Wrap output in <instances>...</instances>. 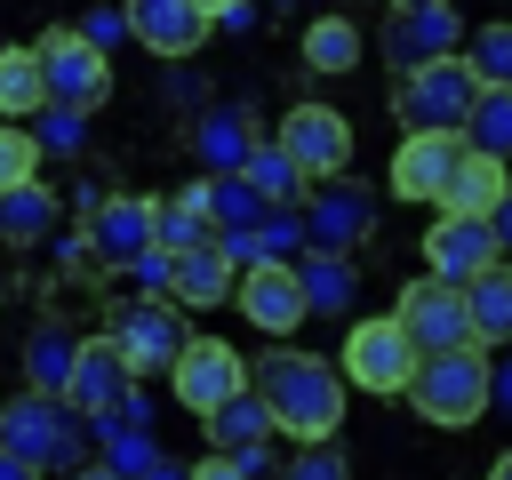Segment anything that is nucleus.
<instances>
[{
  "label": "nucleus",
  "instance_id": "f257e3e1",
  "mask_svg": "<svg viewBox=\"0 0 512 480\" xmlns=\"http://www.w3.org/2000/svg\"><path fill=\"white\" fill-rule=\"evenodd\" d=\"M248 392L264 400L272 432H288L304 448L312 440H336V424H344V376L320 352H264V368H256Z\"/></svg>",
  "mask_w": 512,
  "mask_h": 480
},
{
  "label": "nucleus",
  "instance_id": "f03ea898",
  "mask_svg": "<svg viewBox=\"0 0 512 480\" xmlns=\"http://www.w3.org/2000/svg\"><path fill=\"white\" fill-rule=\"evenodd\" d=\"M400 400H408L424 424H440V432L480 424V416H488V352H480V344H464V352H424Z\"/></svg>",
  "mask_w": 512,
  "mask_h": 480
},
{
  "label": "nucleus",
  "instance_id": "7ed1b4c3",
  "mask_svg": "<svg viewBox=\"0 0 512 480\" xmlns=\"http://www.w3.org/2000/svg\"><path fill=\"white\" fill-rule=\"evenodd\" d=\"M0 448H8L16 464H32V472H72L80 448H88V432H80V416H72L64 400L16 392V400L0 408Z\"/></svg>",
  "mask_w": 512,
  "mask_h": 480
},
{
  "label": "nucleus",
  "instance_id": "20e7f679",
  "mask_svg": "<svg viewBox=\"0 0 512 480\" xmlns=\"http://www.w3.org/2000/svg\"><path fill=\"white\" fill-rule=\"evenodd\" d=\"M32 56H40V88H48V104H64V112L88 120V112L112 96V56L88 48L72 24H48V32L32 40Z\"/></svg>",
  "mask_w": 512,
  "mask_h": 480
},
{
  "label": "nucleus",
  "instance_id": "39448f33",
  "mask_svg": "<svg viewBox=\"0 0 512 480\" xmlns=\"http://www.w3.org/2000/svg\"><path fill=\"white\" fill-rule=\"evenodd\" d=\"M312 200H296V224H304V248H328V256H352L360 240H368V224H376V192L344 168V176H320V184H304Z\"/></svg>",
  "mask_w": 512,
  "mask_h": 480
},
{
  "label": "nucleus",
  "instance_id": "423d86ee",
  "mask_svg": "<svg viewBox=\"0 0 512 480\" xmlns=\"http://www.w3.org/2000/svg\"><path fill=\"white\" fill-rule=\"evenodd\" d=\"M272 144L296 160V176H304V184H320V176H344V168H352V120H344L336 104H288Z\"/></svg>",
  "mask_w": 512,
  "mask_h": 480
},
{
  "label": "nucleus",
  "instance_id": "0eeeda50",
  "mask_svg": "<svg viewBox=\"0 0 512 480\" xmlns=\"http://www.w3.org/2000/svg\"><path fill=\"white\" fill-rule=\"evenodd\" d=\"M392 328L408 336V352L424 360V352H464L472 344V328H464V296L448 288V280H408L400 296H392Z\"/></svg>",
  "mask_w": 512,
  "mask_h": 480
},
{
  "label": "nucleus",
  "instance_id": "6e6552de",
  "mask_svg": "<svg viewBox=\"0 0 512 480\" xmlns=\"http://www.w3.org/2000/svg\"><path fill=\"white\" fill-rule=\"evenodd\" d=\"M336 376H344V384H360V392H376V400L408 392V376H416V352H408V336L392 328V312H376V320H352Z\"/></svg>",
  "mask_w": 512,
  "mask_h": 480
},
{
  "label": "nucleus",
  "instance_id": "1a4fd4ad",
  "mask_svg": "<svg viewBox=\"0 0 512 480\" xmlns=\"http://www.w3.org/2000/svg\"><path fill=\"white\" fill-rule=\"evenodd\" d=\"M472 72H464V56H432V64H416V72H400V88H392V112L408 120V128H456L464 120V104H472Z\"/></svg>",
  "mask_w": 512,
  "mask_h": 480
},
{
  "label": "nucleus",
  "instance_id": "9d476101",
  "mask_svg": "<svg viewBox=\"0 0 512 480\" xmlns=\"http://www.w3.org/2000/svg\"><path fill=\"white\" fill-rule=\"evenodd\" d=\"M184 312L168 304V296H136V304H120L112 312V352L128 360V376H152V368H168L176 352H184Z\"/></svg>",
  "mask_w": 512,
  "mask_h": 480
},
{
  "label": "nucleus",
  "instance_id": "9b49d317",
  "mask_svg": "<svg viewBox=\"0 0 512 480\" xmlns=\"http://www.w3.org/2000/svg\"><path fill=\"white\" fill-rule=\"evenodd\" d=\"M168 384H176V400H184L192 416H208V408H224L232 392H248V360H240L224 336H184V352L168 360Z\"/></svg>",
  "mask_w": 512,
  "mask_h": 480
},
{
  "label": "nucleus",
  "instance_id": "f8f14e48",
  "mask_svg": "<svg viewBox=\"0 0 512 480\" xmlns=\"http://www.w3.org/2000/svg\"><path fill=\"white\" fill-rule=\"evenodd\" d=\"M456 160H464L456 128H408V136L392 144V200H416V208H432V200L448 192Z\"/></svg>",
  "mask_w": 512,
  "mask_h": 480
},
{
  "label": "nucleus",
  "instance_id": "ddd939ff",
  "mask_svg": "<svg viewBox=\"0 0 512 480\" xmlns=\"http://www.w3.org/2000/svg\"><path fill=\"white\" fill-rule=\"evenodd\" d=\"M232 304L248 312V328H264V336H296V320H304L296 264H280V256H256V264H240V272H232Z\"/></svg>",
  "mask_w": 512,
  "mask_h": 480
},
{
  "label": "nucleus",
  "instance_id": "4468645a",
  "mask_svg": "<svg viewBox=\"0 0 512 480\" xmlns=\"http://www.w3.org/2000/svg\"><path fill=\"white\" fill-rule=\"evenodd\" d=\"M424 264H432V280H448V288H464L472 272H488V264H504V216H488V224H464V216H440V224L424 232Z\"/></svg>",
  "mask_w": 512,
  "mask_h": 480
},
{
  "label": "nucleus",
  "instance_id": "2eb2a0df",
  "mask_svg": "<svg viewBox=\"0 0 512 480\" xmlns=\"http://www.w3.org/2000/svg\"><path fill=\"white\" fill-rule=\"evenodd\" d=\"M128 392H136V376L112 352V336H80L72 344V376H64V408L72 416H96V408H120Z\"/></svg>",
  "mask_w": 512,
  "mask_h": 480
},
{
  "label": "nucleus",
  "instance_id": "dca6fc26",
  "mask_svg": "<svg viewBox=\"0 0 512 480\" xmlns=\"http://www.w3.org/2000/svg\"><path fill=\"white\" fill-rule=\"evenodd\" d=\"M120 24H128L136 48H152V56H168V64H184V56L208 40V16H200L192 0H120Z\"/></svg>",
  "mask_w": 512,
  "mask_h": 480
},
{
  "label": "nucleus",
  "instance_id": "f3484780",
  "mask_svg": "<svg viewBox=\"0 0 512 480\" xmlns=\"http://www.w3.org/2000/svg\"><path fill=\"white\" fill-rule=\"evenodd\" d=\"M80 232H88L96 264H104V272H120L136 248H152V200H144V192H104V200L88 208V224H80Z\"/></svg>",
  "mask_w": 512,
  "mask_h": 480
},
{
  "label": "nucleus",
  "instance_id": "a211bd4d",
  "mask_svg": "<svg viewBox=\"0 0 512 480\" xmlns=\"http://www.w3.org/2000/svg\"><path fill=\"white\" fill-rule=\"evenodd\" d=\"M464 24H456V0H432V8H400L392 16V72H416L432 56H456Z\"/></svg>",
  "mask_w": 512,
  "mask_h": 480
},
{
  "label": "nucleus",
  "instance_id": "6ab92c4d",
  "mask_svg": "<svg viewBox=\"0 0 512 480\" xmlns=\"http://www.w3.org/2000/svg\"><path fill=\"white\" fill-rule=\"evenodd\" d=\"M248 152H256V128H248L240 104H208V112L192 120V160H200V176H240Z\"/></svg>",
  "mask_w": 512,
  "mask_h": 480
},
{
  "label": "nucleus",
  "instance_id": "aec40b11",
  "mask_svg": "<svg viewBox=\"0 0 512 480\" xmlns=\"http://www.w3.org/2000/svg\"><path fill=\"white\" fill-rule=\"evenodd\" d=\"M504 160H480V152H464L456 160V176H448V192L432 200L440 216H464V224H488V216H504Z\"/></svg>",
  "mask_w": 512,
  "mask_h": 480
},
{
  "label": "nucleus",
  "instance_id": "412c9836",
  "mask_svg": "<svg viewBox=\"0 0 512 480\" xmlns=\"http://www.w3.org/2000/svg\"><path fill=\"white\" fill-rule=\"evenodd\" d=\"M168 304H176V312L232 304V264L216 256V240H200V248H184V256L168 264Z\"/></svg>",
  "mask_w": 512,
  "mask_h": 480
},
{
  "label": "nucleus",
  "instance_id": "4be33fe9",
  "mask_svg": "<svg viewBox=\"0 0 512 480\" xmlns=\"http://www.w3.org/2000/svg\"><path fill=\"white\" fill-rule=\"evenodd\" d=\"M456 296H464V328H472V344H480V352H504V336H512V272L488 264V272H472Z\"/></svg>",
  "mask_w": 512,
  "mask_h": 480
},
{
  "label": "nucleus",
  "instance_id": "5701e85b",
  "mask_svg": "<svg viewBox=\"0 0 512 480\" xmlns=\"http://www.w3.org/2000/svg\"><path fill=\"white\" fill-rule=\"evenodd\" d=\"M296 264V288H304V312H352V296H360V272H352V256H328V248H304V256H288Z\"/></svg>",
  "mask_w": 512,
  "mask_h": 480
},
{
  "label": "nucleus",
  "instance_id": "b1692460",
  "mask_svg": "<svg viewBox=\"0 0 512 480\" xmlns=\"http://www.w3.org/2000/svg\"><path fill=\"white\" fill-rule=\"evenodd\" d=\"M456 144L480 152V160H504V144H512V88H472V104L456 120Z\"/></svg>",
  "mask_w": 512,
  "mask_h": 480
},
{
  "label": "nucleus",
  "instance_id": "393cba45",
  "mask_svg": "<svg viewBox=\"0 0 512 480\" xmlns=\"http://www.w3.org/2000/svg\"><path fill=\"white\" fill-rule=\"evenodd\" d=\"M200 240H208V200H200V176H192L184 192L152 200V248H160V256H184V248H200Z\"/></svg>",
  "mask_w": 512,
  "mask_h": 480
},
{
  "label": "nucleus",
  "instance_id": "a878e982",
  "mask_svg": "<svg viewBox=\"0 0 512 480\" xmlns=\"http://www.w3.org/2000/svg\"><path fill=\"white\" fill-rule=\"evenodd\" d=\"M64 216V200L32 176V184H16V192H0V240L8 248H32V240H48V224Z\"/></svg>",
  "mask_w": 512,
  "mask_h": 480
},
{
  "label": "nucleus",
  "instance_id": "bb28decb",
  "mask_svg": "<svg viewBox=\"0 0 512 480\" xmlns=\"http://www.w3.org/2000/svg\"><path fill=\"white\" fill-rule=\"evenodd\" d=\"M240 184H248L264 208H296V200H304V176H296V160H288L280 144H264V136H256V152L240 160Z\"/></svg>",
  "mask_w": 512,
  "mask_h": 480
},
{
  "label": "nucleus",
  "instance_id": "cd10ccee",
  "mask_svg": "<svg viewBox=\"0 0 512 480\" xmlns=\"http://www.w3.org/2000/svg\"><path fill=\"white\" fill-rule=\"evenodd\" d=\"M72 328L64 320H40L32 328V344H24V376H32V392H48V400H64V376H72Z\"/></svg>",
  "mask_w": 512,
  "mask_h": 480
},
{
  "label": "nucleus",
  "instance_id": "c85d7f7f",
  "mask_svg": "<svg viewBox=\"0 0 512 480\" xmlns=\"http://www.w3.org/2000/svg\"><path fill=\"white\" fill-rule=\"evenodd\" d=\"M200 424H208V440H216V456H240V448H264V432H272V416H264V400H256V392H232V400H224V408H208Z\"/></svg>",
  "mask_w": 512,
  "mask_h": 480
},
{
  "label": "nucleus",
  "instance_id": "c756f323",
  "mask_svg": "<svg viewBox=\"0 0 512 480\" xmlns=\"http://www.w3.org/2000/svg\"><path fill=\"white\" fill-rule=\"evenodd\" d=\"M464 32H472V40H456L464 72L480 88H512V24H464Z\"/></svg>",
  "mask_w": 512,
  "mask_h": 480
},
{
  "label": "nucleus",
  "instance_id": "7c9ffc66",
  "mask_svg": "<svg viewBox=\"0 0 512 480\" xmlns=\"http://www.w3.org/2000/svg\"><path fill=\"white\" fill-rule=\"evenodd\" d=\"M304 64L312 72H352L360 64V24L352 16H312L304 24Z\"/></svg>",
  "mask_w": 512,
  "mask_h": 480
},
{
  "label": "nucleus",
  "instance_id": "2f4dec72",
  "mask_svg": "<svg viewBox=\"0 0 512 480\" xmlns=\"http://www.w3.org/2000/svg\"><path fill=\"white\" fill-rule=\"evenodd\" d=\"M40 104H48L40 56H32V48H0V120H32Z\"/></svg>",
  "mask_w": 512,
  "mask_h": 480
},
{
  "label": "nucleus",
  "instance_id": "473e14b6",
  "mask_svg": "<svg viewBox=\"0 0 512 480\" xmlns=\"http://www.w3.org/2000/svg\"><path fill=\"white\" fill-rule=\"evenodd\" d=\"M32 176H40L32 128H24V120H0V192H16V184H32Z\"/></svg>",
  "mask_w": 512,
  "mask_h": 480
},
{
  "label": "nucleus",
  "instance_id": "72a5a7b5",
  "mask_svg": "<svg viewBox=\"0 0 512 480\" xmlns=\"http://www.w3.org/2000/svg\"><path fill=\"white\" fill-rule=\"evenodd\" d=\"M248 240H256V256H280V264H288V256L304 248V224H296V208H264V216L248 224Z\"/></svg>",
  "mask_w": 512,
  "mask_h": 480
},
{
  "label": "nucleus",
  "instance_id": "f704fd0d",
  "mask_svg": "<svg viewBox=\"0 0 512 480\" xmlns=\"http://www.w3.org/2000/svg\"><path fill=\"white\" fill-rule=\"evenodd\" d=\"M280 480H352V472H344V448L336 440H312V448H296L280 464Z\"/></svg>",
  "mask_w": 512,
  "mask_h": 480
},
{
  "label": "nucleus",
  "instance_id": "c9c22d12",
  "mask_svg": "<svg viewBox=\"0 0 512 480\" xmlns=\"http://www.w3.org/2000/svg\"><path fill=\"white\" fill-rule=\"evenodd\" d=\"M40 112H48V120L32 128V144H40V160H48V152H80V136H88V120H80V112H64V104H40Z\"/></svg>",
  "mask_w": 512,
  "mask_h": 480
},
{
  "label": "nucleus",
  "instance_id": "e433bc0d",
  "mask_svg": "<svg viewBox=\"0 0 512 480\" xmlns=\"http://www.w3.org/2000/svg\"><path fill=\"white\" fill-rule=\"evenodd\" d=\"M168 264H176V256H160V248H136V256L120 264V272H128V280H136L144 296H168Z\"/></svg>",
  "mask_w": 512,
  "mask_h": 480
},
{
  "label": "nucleus",
  "instance_id": "4c0bfd02",
  "mask_svg": "<svg viewBox=\"0 0 512 480\" xmlns=\"http://www.w3.org/2000/svg\"><path fill=\"white\" fill-rule=\"evenodd\" d=\"M72 32H80L88 48H104V56H112V40H128V24H120V8H96V16H80Z\"/></svg>",
  "mask_w": 512,
  "mask_h": 480
},
{
  "label": "nucleus",
  "instance_id": "58836bf2",
  "mask_svg": "<svg viewBox=\"0 0 512 480\" xmlns=\"http://www.w3.org/2000/svg\"><path fill=\"white\" fill-rule=\"evenodd\" d=\"M192 8H200L208 24H248V16H256V0H192Z\"/></svg>",
  "mask_w": 512,
  "mask_h": 480
},
{
  "label": "nucleus",
  "instance_id": "ea45409f",
  "mask_svg": "<svg viewBox=\"0 0 512 480\" xmlns=\"http://www.w3.org/2000/svg\"><path fill=\"white\" fill-rule=\"evenodd\" d=\"M192 480H240V464H232V456H200V464H192Z\"/></svg>",
  "mask_w": 512,
  "mask_h": 480
},
{
  "label": "nucleus",
  "instance_id": "a19ab883",
  "mask_svg": "<svg viewBox=\"0 0 512 480\" xmlns=\"http://www.w3.org/2000/svg\"><path fill=\"white\" fill-rule=\"evenodd\" d=\"M136 480H192V464H168V456H160V464H144Z\"/></svg>",
  "mask_w": 512,
  "mask_h": 480
},
{
  "label": "nucleus",
  "instance_id": "79ce46f5",
  "mask_svg": "<svg viewBox=\"0 0 512 480\" xmlns=\"http://www.w3.org/2000/svg\"><path fill=\"white\" fill-rule=\"evenodd\" d=\"M0 480H32V464H16V456L0 448Z\"/></svg>",
  "mask_w": 512,
  "mask_h": 480
},
{
  "label": "nucleus",
  "instance_id": "37998d69",
  "mask_svg": "<svg viewBox=\"0 0 512 480\" xmlns=\"http://www.w3.org/2000/svg\"><path fill=\"white\" fill-rule=\"evenodd\" d=\"M72 480H120L112 464H72Z\"/></svg>",
  "mask_w": 512,
  "mask_h": 480
},
{
  "label": "nucleus",
  "instance_id": "c03bdc74",
  "mask_svg": "<svg viewBox=\"0 0 512 480\" xmlns=\"http://www.w3.org/2000/svg\"><path fill=\"white\" fill-rule=\"evenodd\" d=\"M488 480H512V456H496V464H488Z\"/></svg>",
  "mask_w": 512,
  "mask_h": 480
},
{
  "label": "nucleus",
  "instance_id": "a18cd8bd",
  "mask_svg": "<svg viewBox=\"0 0 512 480\" xmlns=\"http://www.w3.org/2000/svg\"><path fill=\"white\" fill-rule=\"evenodd\" d=\"M400 8H432V0H392V16H400Z\"/></svg>",
  "mask_w": 512,
  "mask_h": 480
},
{
  "label": "nucleus",
  "instance_id": "49530a36",
  "mask_svg": "<svg viewBox=\"0 0 512 480\" xmlns=\"http://www.w3.org/2000/svg\"><path fill=\"white\" fill-rule=\"evenodd\" d=\"M0 288H8V280H0Z\"/></svg>",
  "mask_w": 512,
  "mask_h": 480
}]
</instances>
